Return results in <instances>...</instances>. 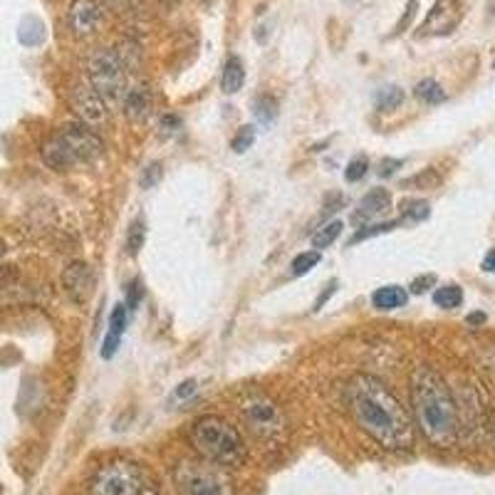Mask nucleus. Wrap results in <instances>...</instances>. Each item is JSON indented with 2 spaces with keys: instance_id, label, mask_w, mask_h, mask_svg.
Returning <instances> with one entry per match:
<instances>
[{
  "instance_id": "f257e3e1",
  "label": "nucleus",
  "mask_w": 495,
  "mask_h": 495,
  "mask_svg": "<svg viewBox=\"0 0 495 495\" xmlns=\"http://www.w3.org/2000/svg\"><path fill=\"white\" fill-rule=\"evenodd\" d=\"M349 409L357 426L387 451H407L414 446V426L387 384L369 374H357L347 384Z\"/></svg>"
},
{
  "instance_id": "f03ea898",
  "label": "nucleus",
  "mask_w": 495,
  "mask_h": 495,
  "mask_svg": "<svg viewBox=\"0 0 495 495\" xmlns=\"http://www.w3.org/2000/svg\"><path fill=\"white\" fill-rule=\"evenodd\" d=\"M411 407L416 426L421 429L426 441L436 449H451L459 439V404L449 384L433 367H416L411 374Z\"/></svg>"
},
{
  "instance_id": "7ed1b4c3",
  "label": "nucleus",
  "mask_w": 495,
  "mask_h": 495,
  "mask_svg": "<svg viewBox=\"0 0 495 495\" xmlns=\"http://www.w3.org/2000/svg\"><path fill=\"white\" fill-rule=\"evenodd\" d=\"M102 154H105V142L99 139L95 129H89L87 124L82 122L60 126L40 149L45 167L55 168V171H70L80 164H92Z\"/></svg>"
},
{
  "instance_id": "20e7f679",
  "label": "nucleus",
  "mask_w": 495,
  "mask_h": 495,
  "mask_svg": "<svg viewBox=\"0 0 495 495\" xmlns=\"http://www.w3.org/2000/svg\"><path fill=\"white\" fill-rule=\"evenodd\" d=\"M191 446L201 459L218 463L223 469H236L246 460V443L238 429L223 416L208 414L196 419L191 426Z\"/></svg>"
},
{
  "instance_id": "39448f33",
  "label": "nucleus",
  "mask_w": 495,
  "mask_h": 495,
  "mask_svg": "<svg viewBox=\"0 0 495 495\" xmlns=\"http://www.w3.org/2000/svg\"><path fill=\"white\" fill-rule=\"evenodd\" d=\"M174 483L181 495H233L228 469L211 460H184L174 470Z\"/></svg>"
},
{
  "instance_id": "423d86ee",
  "label": "nucleus",
  "mask_w": 495,
  "mask_h": 495,
  "mask_svg": "<svg viewBox=\"0 0 495 495\" xmlns=\"http://www.w3.org/2000/svg\"><path fill=\"white\" fill-rule=\"evenodd\" d=\"M126 62L119 50L102 47L87 60V82L105 97L106 105L122 102L126 92Z\"/></svg>"
},
{
  "instance_id": "0eeeda50",
  "label": "nucleus",
  "mask_w": 495,
  "mask_h": 495,
  "mask_svg": "<svg viewBox=\"0 0 495 495\" xmlns=\"http://www.w3.org/2000/svg\"><path fill=\"white\" fill-rule=\"evenodd\" d=\"M142 473L132 460H112L92 476L89 495H139L144 490Z\"/></svg>"
},
{
  "instance_id": "6e6552de",
  "label": "nucleus",
  "mask_w": 495,
  "mask_h": 495,
  "mask_svg": "<svg viewBox=\"0 0 495 495\" xmlns=\"http://www.w3.org/2000/svg\"><path fill=\"white\" fill-rule=\"evenodd\" d=\"M240 411L250 431L263 436V439H273L283 431V414L275 404L273 399H268L260 391H250L243 401H240Z\"/></svg>"
},
{
  "instance_id": "1a4fd4ad",
  "label": "nucleus",
  "mask_w": 495,
  "mask_h": 495,
  "mask_svg": "<svg viewBox=\"0 0 495 495\" xmlns=\"http://www.w3.org/2000/svg\"><path fill=\"white\" fill-rule=\"evenodd\" d=\"M70 99L75 112L80 116V122L87 124L89 129H99V126H105L109 122V105H106L105 97L89 82L75 85Z\"/></svg>"
},
{
  "instance_id": "9d476101",
  "label": "nucleus",
  "mask_w": 495,
  "mask_h": 495,
  "mask_svg": "<svg viewBox=\"0 0 495 495\" xmlns=\"http://www.w3.org/2000/svg\"><path fill=\"white\" fill-rule=\"evenodd\" d=\"M463 18L460 0H436L429 18L421 25V35H449Z\"/></svg>"
},
{
  "instance_id": "9b49d317",
  "label": "nucleus",
  "mask_w": 495,
  "mask_h": 495,
  "mask_svg": "<svg viewBox=\"0 0 495 495\" xmlns=\"http://www.w3.org/2000/svg\"><path fill=\"white\" fill-rule=\"evenodd\" d=\"M67 20H70V30L75 35L87 37L99 27L102 8H99L97 0H72L70 10H67Z\"/></svg>"
},
{
  "instance_id": "f8f14e48",
  "label": "nucleus",
  "mask_w": 495,
  "mask_h": 495,
  "mask_svg": "<svg viewBox=\"0 0 495 495\" xmlns=\"http://www.w3.org/2000/svg\"><path fill=\"white\" fill-rule=\"evenodd\" d=\"M391 208V194L387 188H371L369 194L362 196V201L357 204L352 213V221L357 226H362V223L377 221L381 218L384 213Z\"/></svg>"
},
{
  "instance_id": "ddd939ff",
  "label": "nucleus",
  "mask_w": 495,
  "mask_h": 495,
  "mask_svg": "<svg viewBox=\"0 0 495 495\" xmlns=\"http://www.w3.org/2000/svg\"><path fill=\"white\" fill-rule=\"evenodd\" d=\"M89 285H92V273L85 263H70L62 273V288L67 292V298L77 305H85L87 300Z\"/></svg>"
},
{
  "instance_id": "4468645a",
  "label": "nucleus",
  "mask_w": 495,
  "mask_h": 495,
  "mask_svg": "<svg viewBox=\"0 0 495 495\" xmlns=\"http://www.w3.org/2000/svg\"><path fill=\"white\" fill-rule=\"evenodd\" d=\"M122 102H124V115H126V119H129V122L142 124L144 119L149 116L151 95H149V89L144 87V85L126 87Z\"/></svg>"
},
{
  "instance_id": "2eb2a0df",
  "label": "nucleus",
  "mask_w": 495,
  "mask_h": 495,
  "mask_svg": "<svg viewBox=\"0 0 495 495\" xmlns=\"http://www.w3.org/2000/svg\"><path fill=\"white\" fill-rule=\"evenodd\" d=\"M409 302V292L401 285H384L379 290H374L371 295V305L381 312H389V309L404 308Z\"/></svg>"
},
{
  "instance_id": "dca6fc26",
  "label": "nucleus",
  "mask_w": 495,
  "mask_h": 495,
  "mask_svg": "<svg viewBox=\"0 0 495 495\" xmlns=\"http://www.w3.org/2000/svg\"><path fill=\"white\" fill-rule=\"evenodd\" d=\"M243 82H246V70H243V62L240 57H228L226 67H223L221 87L226 95H236L243 89Z\"/></svg>"
},
{
  "instance_id": "f3484780",
  "label": "nucleus",
  "mask_w": 495,
  "mask_h": 495,
  "mask_svg": "<svg viewBox=\"0 0 495 495\" xmlns=\"http://www.w3.org/2000/svg\"><path fill=\"white\" fill-rule=\"evenodd\" d=\"M404 89L397 87V85H389V87H381L377 95H374V106L379 109V112H391V109H397L404 102Z\"/></svg>"
},
{
  "instance_id": "a211bd4d",
  "label": "nucleus",
  "mask_w": 495,
  "mask_h": 495,
  "mask_svg": "<svg viewBox=\"0 0 495 495\" xmlns=\"http://www.w3.org/2000/svg\"><path fill=\"white\" fill-rule=\"evenodd\" d=\"M414 95L424 105H441V102H446V92H443V87L436 80H421L416 85Z\"/></svg>"
},
{
  "instance_id": "6ab92c4d",
  "label": "nucleus",
  "mask_w": 495,
  "mask_h": 495,
  "mask_svg": "<svg viewBox=\"0 0 495 495\" xmlns=\"http://www.w3.org/2000/svg\"><path fill=\"white\" fill-rule=\"evenodd\" d=\"M18 37L23 45H40L45 40V25L37 18H25L20 23Z\"/></svg>"
},
{
  "instance_id": "aec40b11",
  "label": "nucleus",
  "mask_w": 495,
  "mask_h": 495,
  "mask_svg": "<svg viewBox=\"0 0 495 495\" xmlns=\"http://www.w3.org/2000/svg\"><path fill=\"white\" fill-rule=\"evenodd\" d=\"M433 302L443 309L459 308L460 302H463V290H460L459 285H443V288L433 292Z\"/></svg>"
},
{
  "instance_id": "412c9836",
  "label": "nucleus",
  "mask_w": 495,
  "mask_h": 495,
  "mask_svg": "<svg viewBox=\"0 0 495 495\" xmlns=\"http://www.w3.org/2000/svg\"><path fill=\"white\" fill-rule=\"evenodd\" d=\"M429 216H431V206H429V201H421V198H414V201H407L401 206V221L421 223Z\"/></svg>"
},
{
  "instance_id": "4be33fe9",
  "label": "nucleus",
  "mask_w": 495,
  "mask_h": 495,
  "mask_svg": "<svg viewBox=\"0 0 495 495\" xmlns=\"http://www.w3.org/2000/svg\"><path fill=\"white\" fill-rule=\"evenodd\" d=\"M342 221H332L328 223L325 228H319L315 236H312V246L318 248V250H325V248H329L332 243H335L337 238H339V233H342Z\"/></svg>"
},
{
  "instance_id": "5701e85b",
  "label": "nucleus",
  "mask_w": 495,
  "mask_h": 495,
  "mask_svg": "<svg viewBox=\"0 0 495 495\" xmlns=\"http://www.w3.org/2000/svg\"><path fill=\"white\" fill-rule=\"evenodd\" d=\"M144 238H146V226H144V218H136L129 226V233H126V253L136 256L144 248Z\"/></svg>"
},
{
  "instance_id": "b1692460",
  "label": "nucleus",
  "mask_w": 495,
  "mask_h": 495,
  "mask_svg": "<svg viewBox=\"0 0 495 495\" xmlns=\"http://www.w3.org/2000/svg\"><path fill=\"white\" fill-rule=\"evenodd\" d=\"M319 258H322L319 256V250H305L300 256H295V260L290 263V273L295 275V278L309 273V270L319 263Z\"/></svg>"
},
{
  "instance_id": "393cba45",
  "label": "nucleus",
  "mask_w": 495,
  "mask_h": 495,
  "mask_svg": "<svg viewBox=\"0 0 495 495\" xmlns=\"http://www.w3.org/2000/svg\"><path fill=\"white\" fill-rule=\"evenodd\" d=\"M256 116L260 124H273L275 119H278V105H275L273 97H268V95H263V97L256 99Z\"/></svg>"
},
{
  "instance_id": "a878e982",
  "label": "nucleus",
  "mask_w": 495,
  "mask_h": 495,
  "mask_svg": "<svg viewBox=\"0 0 495 495\" xmlns=\"http://www.w3.org/2000/svg\"><path fill=\"white\" fill-rule=\"evenodd\" d=\"M253 142H256V129L246 124V126H240L238 132H236V136L230 139V149L236 151V154H243V151H248L253 146Z\"/></svg>"
},
{
  "instance_id": "bb28decb",
  "label": "nucleus",
  "mask_w": 495,
  "mask_h": 495,
  "mask_svg": "<svg viewBox=\"0 0 495 495\" xmlns=\"http://www.w3.org/2000/svg\"><path fill=\"white\" fill-rule=\"evenodd\" d=\"M401 221H389V223H377V226H367L362 228L352 240H349V246H357V243H362L367 238H374V236H381V233H391V230L397 228Z\"/></svg>"
},
{
  "instance_id": "cd10ccee",
  "label": "nucleus",
  "mask_w": 495,
  "mask_h": 495,
  "mask_svg": "<svg viewBox=\"0 0 495 495\" xmlns=\"http://www.w3.org/2000/svg\"><path fill=\"white\" fill-rule=\"evenodd\" d=\"M367 171H369V161L359 157V159H354L347 164L345 178L349 181V184H357V181H362V178L367 177Z\"/></svg>"
},
{
  "instance_id": "c85d7f7f",
  "label": "nucleus",
  "mask_w": 495,
  "mask_h": 495,
  "mask_svg": "<svg viewBox=\"0 0 495 495\" xmlns=\"http://www.w3.org/2000/svg\"><path fill=\"white\" fill-rule=\"evenodd\" d=\"M124 329H126V308L124 305H115L112 318H109V335L122 337Z\"/></svg>"
},
{
  "instance_id": "c756f323",
  "label": "nucleus",
  "mask_w": 495,
  "mask_h": 495,
  "mask_svg": "<svg viewBox=\"0 0 495 495\" xmlns=\"http://www.w3.org/2000/svg\"><path fill=\"white\" fill-rule=\"evenodd\" d=\"M144 298V285L142 280H134L129 283V290H126V309H136L139 308V302Z\"/></svg>"
},
{
  "instance_id": "7c9ffc66",
  "label": "nucleus",
  "mask_w": 495,
  "mask_h": 495,
  "mask_svg": "<svg viewBox=\"0 0 495 495\" xmlns=\"http://www.w3.org/2000/svg\"><path fill=\"white\" fill-rule=\"evenodd\" d=\"M159 181H161V164H149V167L144 168L142 188H151V186H157Z\"/></svg>"
},
{
  "instance_id": "2f4dec72",
  "label": "nucleus",
  "mask_w": 495,
  "mask_h": 495,
  "mask_svg": "<svg viewBox=\"0 0 495 495\" xmlns=\"http://www.w3.org/2000/svg\"><path fill=\"white\" fill-rule=\"evenodd\" d=\"M433 285H436V275L426 273L421 275V278H416L414 283H411V292H414V295H424V292L429 290V288H433Z\"/></svg>"
},
{
  "instance_id": "473e14b6",
  "label": "nucleus",
  "mask_w": 495,
  "mask_h": 495,
  "mask_svg": "<svg viewBox=\"0 0 495 495\" xmlns=\"http://www.w3.org/2000/svg\"><path fill=\"white\" fill-rule=\"evenodd\" d=\"M116 347H119V337L106 335V339H105V347H102V357H105V359H109V357H115Z\"/></svg>"
},
{
  "instance_id": "72a5a7b5",
  "label": "nucleus",
  "mask_w": 495,
  "mask_h": 495,
  "mask_svg": "<svg viewBox=\"0 0 495 495\" xmlns=\"http://www.w3.org/2000/svg\"><path fill=\"white\" fill-rule=\"evenodd\" d=\"M335 290H337V280H332V283H329L328 288H325V290H322V295H319L318 300H315V309H322V308H325V302H328L329 298H332V295H335Z\"/></svg>"
},
{
  "instance_id": "f704fd0d",
  "label": "nucleus",
  "mask_w": 495,
  "mask_h": 495,
  "mask_svg": "<svg viewBox=\"0 0 495 495\" xmlns=\"http://www.w3.org/2000/svg\"><path fill=\"white\" fill-rule=\"evenodd\" d=\"M399 167H401V161L399 159H384L379 164V177H391Z\"/></svg>"
},
{
  "instance_id": "c9c22d12",
  "label": "nucleus",
  "mask_w": 495,
  "mask_h": 495,
  "mask_svg": "<svg viewBox=\"0 0 495 495\" xmlns=\"http://www.w3.org/2000/svg\"><path fill=\"white\" fill-rule=\"evenodd\" d=\"M194 391H196V381H184V384H181V387L177 389V394H174V397L186 399L188 394H194Z\"/></svg>"
},
{
  "instance_id": "e433bc0d",
  "label": "nucleus",
  "mask_w": 495,
  "mask_h": 495,
  "mask_svg": "<svg viewBox=\"0 0 495 495\" xmlns=\"http://www.w3.org/2000/svg\"><path fill=\"white\" fill-rule=\"evenodd\" d=\"M483 270H486V273H495V248H490L488 256L483 258Z\"/></svg>"
},
{
  "instance_id": "4c0bfd02",
  "label": "nucleus",
  "mask_w": 495,
  "mask_h": 495,
  "mask_svg": "<svg viewBox=\"0 0 495 495\" xmlns=\"http://www.w3.org/2000/svg\"><path fill=\"white\" fill-rule=\"evenodd\" d=\"M466 322H469V325H483V322H486V315H483V312H473V315H469Z\"/></svg>"
},
{
  "instance_id": "58836bf2",
  "label": "nucleus",
  "mask_w": 495,
  "mask_h": 495,
  "mask_svg": "<svg viewBox=\"0 0 495 495\" xmlns=\"http://www.w3.org/2000/svg\"><path fill=\"white\" fill-rule=\"evenodd\" d=\"M139 495H159V493H157V490H149V488H144V490Z\"/></svg>"
},
{
  "instance_id": "ea45409f",
  "label": "nucleus",
  "mask_w": 495,
  "mask_h": 495,
  "mask_svg": "<svg viewBox=\"0 0 495 495\" xmlns=\"http://www.w3.org/2000/svg\"><path fill=\"white\" fill-rule=\"evenodd\" d=\"M493 446H495V426H493Z\"/></svg>"
}]
</instances>
